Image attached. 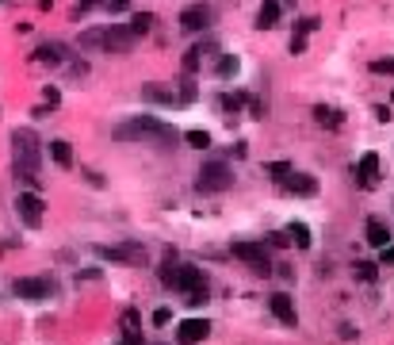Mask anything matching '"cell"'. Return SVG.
Masks as SVG:
<instances>
[{
	"label": "cell",
	"instance_id": "obj_1",
	"mask_svg": "<svg viewBox=\"0 0 394 345\" xmlns=\"http://www.w3.org/2000/svg\"><path fill=\"white\" fill-rule=\"evenodd\" d=\"M111 138H115V142L173 146V142H180V130L161 123V119H153V115H134V119H127V123H119L115 130H111Z\"/></svg>",
	"mask_w": 394,
	"mask_h": 345
},
{
	"label": "cell",
	"instance_id": "obj_2",
	"mask_svg": "<svg viewBox=\"0 0 394 345\" xmlns=\"http://www.w3.org/2000/svg\"><path fill=\"white\" fill-rule=\"evenodd\" d=\"M12 154H16V176H23L31 184V192L42 188L39 176V162H42V142L31 127H16L12 130Z\"/></svg>",
	"mask_w": 394,
	"mask_h": 345
},
{
	"label": "cell",
	"instance_id": "obj_3",
	"mask_svg": "<svg viewBox=\"0 0 394 345\" xmlns=\"http://www.w3.org/2000/svg\"><path fill=\"white\" fill-rule=\"evenodd\" d=\"M173 292H180L187 307H203L207 303V273L195 268V265H176Z\"/></svg>",
	"mask_w": 394,
	"mask_h": 345
},
{
	"label": "cell",
	"instance_id": "obj_4",
	"mask_svg": "<svg viewBox=\"0 0 394 345\" xmlns=\"http://www.w3.org/2000/svg\"><path fill=\"white\" fill-rule=\"evenodd\" d=\"M233 188V169L226 162H203L199 173H195V192L203 196H219Z\"/></svg>",
	"mask_w": 394,
	"mask_h": 345
},
{
	"label": "cell",
	"instance_id": "obj_5",
	"mask_svg": "<svg viewBox=\"0 0 394 345\" xmlns=\"http://www.w3.org/2000/svg\"><path fill=\"white\" fill-rule=\"evenodd\" d=\"M230 254L238 261H245L249 273H257V276H272V268H276V265H272V257H268L265 242H233Z\"/></svg>",
	"mask_w": 394,
	"mask_h": 345
},
{
	"label": "cell",
	"instance_id": "obj_6",
	"mask_svg": "<svg viewBox=\"0 0 394 345\" xmlns=\"http://www.w3.org/2000/svg\"><path fill=\"white\" fill-rule=\"evenodd\" d=\"M92 254L111 265H146V246L142 242H123V246H92Z\"/></svg>",
	"mask_w": 394,
	"mask_h": 345
},
{
	"label": "cell",
	"instance_id": "obj_7",
	"mask_svg": "<svg viewBox=\"0 0 394 345\" xmlns=\"http://www.w3.org/2000/svg\"><path fill=\"white\" fill-rule=\"evenodd\" d=\"M176 23H180V31H184V35H199V31H207V27L214 23V8H211V4H203V0H199V4H187Z\"/></svg>",
	"mask_w": 394,
	"mask_h": 345
},
{
	"label": "cell",
	"instance_id": "obj_8",
	"mask_svg": "<svg viewBox=\"0 0 394 345\" xmlns=\"http://www.w3.org/2000/svg\"><path fill=\"white\" fill-rule=\"evenodd\" d=\"M16 215L23 219V227L39 230L42 227V196L39 192H20L16 196Z\"/></svg>",
	"mask_w": 394,
	"mask_h": 345
},
{
	"label": "cell",
	"instance_id": "obj_9",
	"mask_svg": "<svg viewBox=\"0 0 394 345\" xmlns=\"http://www.w3.org/2000/svg\"><path fill=\"white\" fill-rule=\"evenodd\" d=\"M12 292L20 295V300H27V303H42V300H50L54 284L46 281V276H23V281L12 284Z\"/></svg>",
	"mask_w": 394,
	"mask_h": 345
},
{
	"label": "cell",
	"instance_id": "obj_10",
	"mask_svg": "<svg viewBox=\"0 0 394 345\" xmlns=\"http://www.w3.org/2000/svg\"><path fill=\"white\" fill-rule=\"evenodd\" d=\"M142 100L146 104H157V108H176L180 104V89L161 85V81H149V85H142Z\"/></svg>",
	"mask_w": 394,
	"mask_h": 345
},
{
	"label": "cell",
	"instance_id": "obj_11",
	"mask_svg": "<svg viewBox=\"0 0 394 345\" xmlns=\"http://www.w3.org/2000/svg\"><path fill=\"white\" fill-rule=\"evenodd\" d=\"M138 39L130 35V27H119V23H111L104 27V50L108 54H130V46H134Z\"/></svg>",
	"mask_w": 394,
	"mask_h": 345
},
{
	"label": "cell",
	"instance_id": "obj_12",
	"mask_svg": "<svg viewBox=\"0 0 394 345\" xmlns=\"http://www.w3.org/2000/svg\"><path fill=\"white\" fill-rule=\"evenodd\" d=\"M207 334H211L207 319H184L176 326V341L180 345H199V341H207Z\"/></svg>",
	"mask_w": 394,
	"mask_h": 345
},
{
	"label": "cell",
	"instance_id": "obj_13",
	"mask_svg": "<svg viewBox=\"0 0 394 345\" xmlns=\"http://www.w3.org/2000/svg\"><path fill=\"white\" fill-rule=\"evenodd\" d=\"M356 184H360V188H371V184H375V176H379V154H375V150H368V154H364L360 157V162H356Z\"/></svg>",
	"mask_w": 394,
	"mask_h": 345
},
{
	"label": "cell",
	"instance_id": "obj_14",
	"mask_svg": "<svg viewBox=\"0 0 394 345\" xmlns=\"http://www.w3.org/2000/svg\"><path fill=\"white\" fill-rule=\"evenodd\" d=\"M284 188L295 192V196H303V200H311V196H318V181H314L311 173H295V169H291L284 176Z\"/></svg>",
	"mask_w": 394,
	"mask_h": 345
},
{
	"label": "cell",
	"instance_id": "obj_15",
	"mask_svg": "<svg viewBox=\"0 0 394 345\" xmlns=\"http://www.w3.org/2000/svg\"><path fill=\"white\" fill-rule=\"evenodd\" d=\"M268 307H272V315H276L284 326H299V315H295V303H291V295L287 292H276L268 300Z\"/></svg>",
	"mask_w": 394,
	"mask_h": 345
},
{
	"label": "cell",
	"instance_id": "obj_16",
	"mask_svg": "<svg viewBox=\"0 0 394 345\" xmlns=\"http://www.w3.org/2000/svg\"><path fill=\"white\" fill-rule=\"evenodd\" d=\"M314 123H318V127L337 130V127L344 123V111H341V108H333V104H314Z\"/></svg>",
	"mask_w": 394,
	"mask_h": 345
},
{
	"label": "cell",
	"instance_id": "obj_17",
	"mask_svg": "<svg viewBox=\"0 0 394 345\" xmlns=\"http://www.w3.org/2000/svg\"><path fill=\"white\" fill-rule=\"evenodd\" d=\"M364 234H368V242H371V246L375 249H383V246H390V227H387V222H383V219H368V227H364Z\"/></svg>",
	"mask_w": 394,
	"mask_h": 345
},
{
	"label": "cell",
	"instance_id": "obj_18",
	"mask_svg": "<svg viewBox=\"0 0 394 345\" xmlns=\"http://www.w3.org/2000/svg\"><path fill=\"white\" fill-rule=\"evenodd\" d=\"M46 154L54 157V165H58V169H73V150H69V142H65V138L46 142Z\"/></svg>",
	"mask_w": 394,
	"mask_h": 345
},
{
	"label": "cell",
	"instance_id": "obj_19",
	"mask_svg": "<svg viewBox=\"0 0 394 345\" xmlns=\"http://www.w3.org/2000/svg\"><path fill=\"white\" fill-rule=\"evenodd\" d=\"M257 27H260V31L279 27V0H265V4L257 8Z\"/></svg>",
	"mask_w": 394,
	"mask_h": 345
},
{
	"label": "cell",
	"instance_id": "obj_20",
	"mask_svg": "<svg viewBox=\"0 0 394 345\" xmlns=\"http://www.w3.org/2000/svg\"><path fill=\"white\" fill-rule=\"evenodd\" d=\"M138 311L130 307V311H123V319H119V326H123V341L127 345H142V334H138Z\"/></svg>",
	"mask_w": 394,
	"mask_h": 345
},
{
	"label": "cell",
	"instance_id": "obj_21",
	"mask_svg": "<svg viewBox=\"0 0 394 345\" xmlns=\"http://www.w3.org/2000/svg\"><path fill=\"white\" fill-rule=\"evenodd\" d=\"M35 62H42V65H62V62H65V46H62V43H42L39 50H35Z\"/></svg>",
	"mask_w": 394,
	"mask_h": 345
},
{
	"label": "cell",
	"instance_id": "obj_22",
	"mask_svg": "<svg viewBox=\"0 0 394 345\" xmlns=\"http://www.w3.org/2000/svg\"><path fill=\"white\" fill-rule=\"evenodd\" d=\"M211 50H214V43H199V46H192V50L184 54V73H199L203 54H211Z\"/></svg>",
	"mask_w": 394,
	"mask_h": 345
},
{
	"label": "cell",
	"instance_id": "obj_23",
	"mask_svg": "<svg viewBox=\"0 0 394 345\" xmlns=\"http://www.w3.org/2000/svg\"><path fill=\"white\" fill-rule=\"evenodd\" d=\"M153 23H157L153 12H134V16H130V35H134V39H142V35L153 31Z\"/></svg>",
	"mask_w": 394,
	"mask_h": 345
},
{
	"label": "cell",
	"instance_id": "obj_24",
	"mask_svg": "<svg viewBox=\"0 0 394 345\" xmlns=\"http://www.w3.org/2000/svg\"><path fill=\"white\" fill-rule=\"evenodd\" d=\"M284 234H287L291 242H295L299 249H311V227H306V222H287Z\"/></svg>",
	"mask_w": 394,
	"mask_h": 345
},
{
	"label": "cell",
	"instance_id": "obj_25",
	"mask_svg": "<svg viewBox=\"0 0 394 345\" xmlns=\"http://www.w3.org/2000/svg\"><path fill=\"white\" fill-rule=\"evenodd\" d=\"M245 104H249L245 92H222V100H219V108L226 111V115H238V111L245 108Z\"/></svg>",
	"mask_w": 394,
	"mask_h": 345
},
{
	"label": "cell",
	"instance_id": "obj_26",
	"mask_svg": "<svg viewBox=\"0 0 394 345\" xmlns=\"http://www.w3.org/2000/svg\"><path fill=\"white\" fill-rule=\"evenodd\" d=\"M352 273H356V281H364V284H375V281H379V265H375V261H356Z\"/></svg>",
	"mask_w": 394,
	"mask_h": 345
},
{
	"label": "cell",
	"instance_id": "obj_27",
	"mask_svg": "<svg viewBox=\"0 0 394 345\" xmlns=\"http://www.w3.org/2000/svg\"><path fill=\"white\" fill-rule=\"evenodd\" d=\"M238 69H241V62L233 58V54H226V58L219 62V69H214V73H219V81H230V77H238Z\"/></svg>",
	"mask_w": 394,
	"mask_h": 345
},
{
	"label": "cell",
	"instance_id": "obj_28",
	"mask_svg": "<svg viewBox=\"0 0 394 345\" xmlns=\"http://www.w3.org/2000/svg\"><path fill=\"white\" fill-rule=\"evenodd\" d=\"M184 142L187 146H195V150H207V146H211V135H207V130H184Z\"/></svg>",
	"mask_w": 394,
	"mask_h": 345
},
{
	"label": "cell",
	"instance_id": "obj_29",
	"mask_svg": "<svg viewBox=\"0 0 394 345\" xmlns=\"http://www.w3.org/2000/svg\"><path fill=\"white\" fill-rule=\"evenodd\" d=\"M81 50H104V31H84L81 35Z\"/></svg>",
	"mask_w": 394,
	"mask_h": 345
},
{
	"label": "cell",
	"instance_id": "obj_30",
	"mask_svg": "<svg viewBox=\"0 0 394 345\" xmlns=\"http://www.w3.org/2000/svg\"><path fill=\"white\" fill-rule=\"evenodd\" d=\"M291 169H295L291 162H268V165H265V173L272 176V181H284V176H287Z\"/></svg>",
	"mask_w": 394,
	"mask_h": 345
},
{
	"label": "cell",
	"instance_id": "obj_31",
	"mask_svg": "<svg viewBox=\"0 0 394 345\" xmlns=\"http://www.w3.org/2000/svg\"><path fill=\"white\" fill-rule=\"evenodd\" d=\"M157 276H161V284H165V288H173V276H176V261L168 257L165 265H161V273H157Z\"/></svg>",
	"mask_w": 394,
	"mask_h": 345
},
{
	"label": "cell",
	"instance_id": "obj_32",
	"mask_svg": "<svg viewBox=\"0 0 394 345\" xmlns=\"http://www.w3.org/2000/svg\"><path fill=\"white\" fill-rule=\"evenodd\" d=\"M104 8L111 16H119V12H127V8H130V0H104Z\"/></svg>",
	"mask_w": 394,
	"mask_h": 345
},
{
	"label": "cell",
	"instance_id": "obj_33",
	"mask_svg": "<svg viewBox=\"0 0 394 345\" xmlns=\"http://www.w3.org/2000/svg\"><path fill=\"white\" fill-rule=\"evenodd\" d=\"M268 246H276V249H284V246H291V238L284 234V230H276V234H268Z\"/></svg>",
	"mask_w": 394,
	"mask_h": 345
},
{
	"label": "cell",
	"instance_id": "obj_34",
	"mask_svg": "<svg viewBox=\"0 0 394 345\" xmlns=\"http://www.w3.org/2000/svg\"><path fill=\"white\" fill-rule=\"evenodd\" d=\"M311 31H318V20H314V16H306V20H299V35H311Z\"/></svg>",
	"mask_w": 394,
	"mask_h": 345
},
{
	"label": "cell",
	"instance_id": "obj_35",
	"mask_svg": "<svg viewBox=\"0 0 394 345\" xmlns=\"http://www.w3.org/2000/svg\"><path fill=\"white\" fill-rule=\"evenodd\" d=\"M306 50V35H295V39H291V54H303Z\"/></svg>",
	"mask_w": 394,
	"mask_h": 345
},
{
	"label": "cell",
	"instance_id": "obj_36",
	"mask_svg": "<svg viewBox=\"0 0 394 345\" xmlns=\"http://www.w3.org/2000/svg\"><path fill=\"white\" fill-rule=\"evenodd\" d=\"M100 276H104L100 268H84V273H77V281H100Z\"/></svg>",
	"mask_w": 394,
	"mask_h": 345
},
{
	"label": "cell",
	"instance_id": "obj_37",
	"mask_svg": "<svg viewBox=\"0 0 394 345\" xmlns=\"http://www.w3.org/2000/svg\"><path fill=\"white\" fill-rule=\"evenodd\" d=\"M371 69L375 73H394V58L390 62H371Z\"/></svg>",
	"mask_w": 394,
	"mask_h": 345
},
{
	"label": "cell",
	"instance_id": "obj_38",
	"mask_svg": "<svg viewBox=\"0 0 394 345\" xmlns=\"http://www.w3.org/2000/svg\"><path fill=\"white\" fill-rule=\"evenodd\" d=\"M168 319H173V315H168V307H161V311H153V322H157V326H165Z\"/></svg>",
	"mask_w": 394,
	"mask_h": 345
},
{
	"label": "cell",
	"instance_id": "obj_39",
	"mask_svg": "<svg viewBox=\"0 0 394 345\" xmlns=\"http://www.w3.org/2000/svg\"><path fill=\"white\" fill-rule=\"evenodd\" d=\"M42 96H46V104H50V108H54V104H58V100H62V92H58V89H46V92H42Z\"/></svg>",
	"mask_w": 394,
	"mask_h": 345
},
{
	"label": "cell",
	"instance_id": "obj_40",
	"mask_svg": "<svg viewBox=\"0 0 394 345\" xmlns=\"http://www.w3.org/2000/svg\"><path fill=\"white\" fill-rule=\"evenodd\" d=\"M383 265H394V246H383Z\"/></svg>",
	"mask_w": 394,
	"mask_h": 345
},
{
	"label": "cell",
	"instance_id": "obj_41",
	"mask_svg": "<svg viewBox=\"0 0 394 345\" xmlns=\"http://www.w3.org/2000/svg\"><path fill=\"white\" fill-rule=\"evenodd\" d=\"M390 100H394V92H390Z\"/></svg>",
	"mask_w": 394,
	"mask_h": 345
}]
</instances>
